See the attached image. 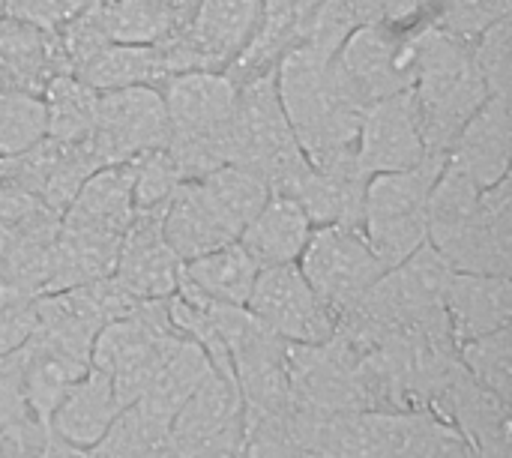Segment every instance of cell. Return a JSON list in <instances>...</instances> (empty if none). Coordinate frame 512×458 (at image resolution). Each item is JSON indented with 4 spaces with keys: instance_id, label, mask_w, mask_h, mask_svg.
Listing matches in <instances>:
<instances>
[{
    "instance_id": "26",
    "label": "cell",
    "mask_w": 512,
    "mask_h": 458,
    "mask_svg": "<svg viewBox=\"0 0 512 458\" xmlns=\"http://www.w3.org/2000/svg\"><path fill=\"white\" fill-rule=\"evenodd\" d=\"M198 0H99V18L111 42L153 45L186 27Z\"/></svg>"
},
{
    "instance_id": "22",
    "label": "cell",
    "mask_w": 512,
    "mask_h": 458,
    "mask_svg": "<svg viewBox=\"0 0 512 458\" xmlns=\"http://www.w3.org/2000/svg\"><path fill=\"white\" fill-rule=\"evenodd\" d=\"M312 228L315 225L291 195L273 192L267 204L255 213V219L240 231L237 243L246 249V255L255 261L258 270H267V267L297 264V258L303 255L312 237Z\"/></svg>"
},
{
    "instance_id": "43",
    "label": "cell",
    "mask_w": 512,
    "mask_h": 458,
    "mask_svg": "<svg viewBox=\"0 0 512 458\" xmlns=\"http://www.w3.org/2000/svg\"><path fill=\"white\" fill-rule=\"evenodd\" d=\"M6 246H9V228L0 222V258H3V252H6Z\"/></svg>"
},
{
    "instance_id": "30",
    "label": "cell",
    "mask_w": 512,
    "mask_h": 458,
    "mask_svg": "<svg viewBox=\"0 0 512 458\" xmlns=\"http://www.w3.org/2000/svg\"><path fill=\"white\" fill-rule=\"evenodd\" d=\"M51 438L27 405L18 348L0 357V458H27Z\"/></svg>"
},
{
    "instance_id": "20",
    "label": "cell",
    "mask_w": 512,
    "mask_h": 458,
    "mask_svg": "<svg viewBox=\"0 0 512 458\" xmlns=\"http://www.w3.org/2000/svg\"><path fill=\"white\" fill-rule=\"evenodd\" d=\"M183 63L168 39L153 45L108 42L81 72L93 90H120V87H162L171 75H180Z\"/></svg>"
},
{
    "instance_id": "14",
    "label": "cell",
    "mask_w": 512,
    "mask_h": 458,
    "mask_svg": "<svg viewBox=\"0 0 512 458\" xmlns=\"http://www.w3.org/2000/svg\"><path fill=\"white\" fill-rule=\"evenodd\" d=\"M429 159L411 90L372 102L357 132V165L366 177L408 171Z\"/></svg>"
},
{
    "instance_id": "24",
    "label": "cell",
    "mask_w": 512,
    "mask_h": 458,
    "mask_svg": "<svg viewBox=\"0 0 512 458\" xmlns=\"http://www.w3.org/2000/svg\"><path fill=\"white\" fill-rule=\"evenodd\" d=\"M123 411L111 381L90 366V372L75 381L66 396L57 402L51 411L48 429L57 441L75 447V450H90L114 423V417Z\"/></svg>"
},
{
    "instance_id": "19",
    "label": "cell",
    "mask_w": 512,
    "mask_h": 458,
    "mask_svg": "<svg viewBox=\"0 0 512 458\" xmlns=\"http://www.w3.org/2000/svg\"><path fill=\"white\" fill-rule=\"evenodd\" d=\"M444 312L456 339V348L510 327L512 282L510 276H483V273H456L450 276L444 294Z\"/></svg>"
},
{
    "instance_id": "1",
    "label": "cell",
    "mask_w": 512,
    "mask_h": 458,
    "mask_svg": "<svg viewBox=\"0 0 512 458\" xmlns=\"http://www.w3.org/2000/svg\"><path fill=\"white\" fill-rule=\"evenodd\" d=\"M291 132L312 168L357 162V132L366 105L342 84L333 54L309 42L294 45L273 69Z\"/></svg>"
},
{
    "instance_id": "13",
    "label": "cell",
    "mask_w": 512,
    "mask_h": 458,
    "mask_svg": "<svg viewBox=\"0 0 512 458\" xmlns=\"http://www.w3.org/2000/svg\"><path fill=\"white\" fill-rule=\"evenodd\" d=\"M264 18V0H198L192 18L174 33L192 69L225 72L252 42Z\"/></svg>"
},
{
    "instance_id": "18",
    "label": "cell",
    "mask_w": 512,
    "mask_h": 458,
    "mask_svg": "<svg viewBox=\"0 0 512 458\" xmlns=\"http://www.w3.org/2000/svg\"><path fill=\"white\" fill-rule=\"evenodd\" d=\"M243 420V399L231 372L213 369L204 384L180 405L168 429V450L177 458H192L225 429Z\"/></svg>"
},
{
    "instance_id": "36",
    "label": "cell",
    "mask_w": 512,
    "mask_h": 458,
    "mask_svg": "<svg viewBox=\"0 0 512 458\" xmlns=\"http://www.w3.org/2000/svg\"><path fill=\"white\" fill-rule=\"evenodd\" d=\"M123 165L129 168V177H132L135 210H162L168 198L174 195V189L183 183V174L165 147L147 150Z\"/></svg>"
},
{
    "instance_id": "46",
    "label": "cell",
    "mask_w": 512,
    "mask_h": 458,
    "mask_svg": "<svg viewBox=\"0 0 512 458\" xmlns=\"http://www.w3.org/2000/svg\"><path fill=\"white\" fill-rule=\"evenodd\" d=\"M0 84H6V81H3V78H0Z\"/></svg>"
},
{
    "instance_id": "35",
    "label": "cell",
    "mask_w": 512,
    "mask_h": 458,
    "mask_svg": "<svg viewBox=\"0 0 512 458\" xmlns=\"http://www.w3.org/2000/svg\"><path fill=\"white\" fill-rule=\"evenodd\" d=\"M45 138V102L39 93L0 84V159Z\"/></svg>"
},
{
    "instance_id": "3",
    "label": "cell",
    "mask_w": 512,
    "mask_h": 458,
    "mask_svg": "<svg viewBox=\"0 0 512 458\" xmlns=\"http://www.w3.org/2000/svg\"><path fill=\"white\" fill-rule=\"evenodd\" d=\"M168 114V144L183 180H198L228 162V123L237 84L225 72L195 69L171 75L162 87Z\"/></svg>"
},
{
    "instance_id": "11",
    "label": "cell",
    "mask_w": 512,
    "mask_h": 458,
    "mask_svg": "<svg viewBox=\"0 0 512 458\" xmlns=\"http://www.w3.org/2000/svg\"><path fill=\"white\" fill-rule=\"evenodd\" d=\"M288 384L291 399L306 408L327 414L366 411L357 357L336 336L324 345H288Z\"/></svg>"
},
{
    "instance_id": "25",
    "label": "cell",
    "mask_w": 512,
    "mask_h": 458,
    "mask_svg": "<svg viewBox=\"0 0 512 458\" xmlns=\"http://www.w3.org/2000/svg\"><path fill=\"white\" fill-rule=\"evenodd\" d=\"M135 216L132 201V177L126 165H102L96 168L84 186L78 189L75 201L63 213V225L99 231L111 237H123Z\"/></svg>"
},
{
    "instance_id": "12",
    "label": "cell",
    "mask_w": 512,
    "mask_h": 458,
    "mask_svg": "<svg viewBox=\"0 0 512 458\" xmlns=\"http://www.w3.org/2000/svg\"><path fill=\"white\" fill-rule=\"evenodd\" d=\"M456 273L510 276L512 273V189L510 177L480 192V210L459 231L432 243Z\"/></svg>"
},
{
    "instance_id": "41",
    "label": "cell",
    "mask_w": 512,
    "mask_h": 458,
    "mask_svg": "<svg viewBox=\"0 0 512 458\" xmlns=\"http://www.w3.org/2000/svg\"><path fill=\"white\" fill-rule=\"evenodd\" d=\"M33 300L15 306L9 312H0V357L15 351V348H21L24 339L33 333V327H36V306H33Z\"/></svg>"
},
{
    "instance_id": "9",
    "label": "cell",
    "mask_w": 512,
    "mask_h": 458,
    "mask_svg": "<svg viewBox=\"0 0 512 458\" xmlns=\"http://www.w3.org/2000/svg\"><path fill=\"white\" fill-rule=\"evenodd\" d=\"M99 165H123L168 144V114L159 87L99 90L96 123L84 141Z\"/></svg>"
},
{
    "instance_id": "4",
    "label": "cell",
    "mask_w": 512,
    "mask_h": 458,
    "mask_svg": "<svg viewBox=\"0 0 512 458\" xmlns=\"http://www.w3.org/2000/svg\"><path fill=\"white\" fill-rule=\"evenodd\" d=\"M228 162L261 174L273 192H288L309 168L282 111L273 72L237 84V102L228 123Z\"/></svg>"
},
{
    "instance_id": "34",
    "label": "cell",
    "mask_w": 512,
    "mask_h": 458,
    "mask_svg": "<svg viewBox=\"0 0 512 458\" xmlns=\"http://www.w3.org/2000/svg\"><path fill=\"white\" fill-rule=\"evenodd\" d=\"M459 363L465 366V372L486 387L489 393H495L501 402L512 405V333L510 327L495 330L489 336L471 339L465 345H459Z\"/></svg>"
},
{
    "instance_id": "2",
    "label": "cell",
    "mask_w": 512,
    "mask_h": 458,
    "mask_svg": "<svg viewBox=\"0 0 512 458\" xmlns=\"http://www.w3.org/2000/svg\"><path fill=\"white\" fill-rule=\"evenodd\" d=\"M489 96L492 93L474 63L471 39L456 36L432 21H420L411 99L429 156L447 159L456 132Z\"/></svg>"
},
{
    "instance_id": "7",
    "label": "cell",
    "mask_w": 512,
    "mask_h": 458,
    "mask_svg": "<svg viewBox=\"0 0 512 458\" xmlns=\"http://www.w3.org/2000/svg\"><path fill=\"white\" fill-rule=\"evenodd\" d=\"M417 27L357 24L339 45L333 66L360 105L369 108L378 99L411 90L417 75Z\"/></svg>"
},
{
    "instance_id": "33",
    "label": "cell",
    "mask_w": 512,
    "mask_h": 458,
    "mask_svg": "<svg viewBox=\"0 0 512 458\" xmlns=\"http://www.w3.org/2000/svg\"><path fill=\"white\" fill-rule=\"evenodd\" d=\"M168 429L171 423L147 411L141 402L126 405L108 432L87 450L90 458H147L156 450L168 447Z\"/></svg>"
},
{
    "instance_id": "44",
    "label": "cell",
    "mask_w": 512,
    "mask_h": 458,
    "mask_svg": "<svg viewBox=\"0 0 512 458\" xmlns=\"http://www.w3.org/2000/svg\"><path fill=\"white\" fill-rule=\"evenodd\" d=\"M147 458H177V456H174V453H171L168 447H162V450H156L153 456H147Z\"/></svg>"
},
{
    "instance_id": "17",
    "label": "cell",
    "mask_w": 512,
    "mask_h": 458,
    "mask_svg": "<svg viewBox=\"0 0 512 458\" xmlns=\"http://www.w3.org/2000/svg\"><path fill=\"white\" fill-rule=\"evenodd\" d=\"M510 156V96H489L456 132L447 150V162L471 177L480 189H489L510 177Z\"/></svg>"
},
{
    "instance_id": "40",
    "label": "cell",
    "mask_w": 512,
    "mask_h": 458,
    "mask_svg": "<svg viewBox=\"0 0 512 458\" xmlns=\"http://www.w3.org/2000/svg\"><path fill=\"white\" fill-rule=\"evenodd\" d=\"M357 24L411 27L423 21V0H348Z\"/></svg>"
},
{
    "instance_id": "32",
    "label": "cell",
    "mask_w": 512,
    "mask_h": 458,
    "mask_svg": "<svg viewBox=\"0 0 512 458\" xmlns=\"http://www.w3.org/2000/svg\"><path fill=\"white\" fill-rule=\"evenodd\" d=\"M45 102V135L60 144H84L96 123L99 90L78 75H57L42 90Z\"/></svg>"
},
{
    "instance_id": "16",
    "label": "cell",
    "mask_w": 512,
    "mask_h": 458,
    "mask_svg": "<svg viewBox=\"0 0 512 458\" xmlns=\"http://www.w3.org/2000/svg\"><path fill=\"white\" fill-rule=\"evenodd\" d=\"M180 267L162 237V210H135L120 240L114 282L135 300H165L177 291Z\"/></svg>"
},
{
    "instance_id": "37",
    "label": "cell",
    "mask_w": 512,
    "mask_h": 458,
    "mask_svg": "<svg viewBox=\"0 0 512 458\" xmlns=\"http://www.w3.org/2000/svg\"><path fill=\"white\" fill-rule=\"evenodd\" d=\"M102 168L99 159L93 156V150L87 144H63L48 180H45V189H42V201L54 210V213H66V207L75 201L78 189L84 186V180Z\"/></svg>"
},
{
    "instance_id": "8",
    "label": "cell",
    "mask_w": 512,
    "mask_h": 458,
    "mask_svg": "<svg viewBox=\"0 0 512 458\" xmlns=\"http://www.w3.org/2000/svg\"><path fill=\"white\" fill-rule=\"evenodd\" d=\"M300 273L339 318L384 276V264L354 225H318L297 258Z\"/></svg>"
},
{
    "instance_id": "31",
    "label": "cell",
    "mask_w": 512,
    "mask_h": 458,
    "mask_svg": "<svg viewBox=\"0 0 512 458\" xmlns=\"http://www.w3.org/2000/svg\"><path fill=\"white\" fill-rule=\"evenodd\" d=\"M213 372V363L207 357V351L195 342V339H180V345L165 357V363L159 366V372L153 375V381L147 384V390L141 393V405L147 411H153L162 420H174V414L180 411V405L204 384V378Z\"/></svg>"
},
{
    "instance_id": "10",
    "label": "cell",
    "mask_w": 512,
    "mask_h": 458,
    "mask_svg": "<svg viewBox=\"0 0 512 458\" xmlns=\"http://www.w3.org/2000/svg\"><path fill=\"white\" fill-rule=\"evenodd\" d=\"M246 309L288 345H324L336 333V315L297 264L258 270Z\"/></svg>"
},
{
    "instance_id": "21",
    "label": "cell",
    "mask_w": 512,
    "mask_h": 458,
    "mask_svg": "<svg viewBox=\"0 0 512 458\" xmlns=\"http://www.w3.org/2000/svg\"><path fill=\"white\" fill-rule=\"evenodd\" d=\"M366 174L357 162L339 165V168H306L288 192L309 222L318 225H354L360 228L363 219V195H366Z\"/></svg>"
},
{
    "instance_id": "38",
    "label": "cell",
    "mask_w": 512,
    "mask_h": 458,
    "mask_svg": "<svg viewBox=\"0 0 512 458\" xmlns=\"http://www.w3.org/2000/svg\"><path fill=\"white\" fill-rule=\"evenodd\" d=\"M510 33L512 21L510 15H507V18L489 24L483 33H477L471 39V51H474L477 72L486 81V87H489L492 96H510Z\"/></svg>"
},
{
    "instance_id": "23",
    "label": "cell",
    "mask_w": 512,
    "mask_h": 458,
    "mask_svg": "<svg viewBox=\"0 0 512 458\" xmlns=\"http://www.w3.org/2000/svg\"><path fill=\"white\" fill-rule=\"evenodd\" d=\"M63 72L69 69L57 33L0 15V78L6 84L42 96L48 81Z\"/></svg>"
},
{
    "instance_id": "5",
    "label": "cell",
    "mask_w": 512,
    "mask_h": 458,
    "mask_svg": "<svg viewBox=\"0 0 512 458\" xmlns=\"http://www.w3.org/2000/svg\"><path fill=\"white\" fill-rule=\"evenodd\" d=\"M186 339L174 318L168 297L165 300H138L129 315L108 321L90 348V366L102 372L120 405H132L141 399L165 357Z\"/></svg>"
},
{
    "instance_id": "6",
    "label": "cell",
    "mask_w": 512,
    "mask_h": 458,
    "mask_svg": "<svg viewBox=\"0 0 512 458\" xmlns=\"http://www.w3.org/2000/svg\"><path fill=\"white\" fill-rule=\"evenodd\" d=\"M441 168L444 156H429L417 168L372 174L366 180L360 231L387 270L402 264L426 243L429 192Z\"/></svg>"
},
{
    "instance_id": "29",
    "label": "cell",
    "mask_w": 512,
    "mask_h": 458,
    "mask_svg": "<svg viewBox=\"0 0 512 458\" xmlns=\"http://www.w3.org/2000/svg\"><path fill=\"white\" fill-rule=\"evenodd\" d=\"M258 267L246 255V249L231 240L207 255H198L180 267V282L195 288L201 297L231 306H246Z\"/></svg>"
},
{
    "instance_id": "42",
    "label": "cell",
    "mask_w": 512,
    "mask_h": 458,
    "mask_svg": "<svg viewBox=\"0 0 512 458\" xmlns=\"http://www.w3.org/2000/svg\"><path fill=\"white\" fill-rule=\"evenodd\" d=\"M27 300H33V297H27V294L18 288V282L0 267V312H9V309L21 306V303H27Z\"/></svg>"
},
{
    "instance_id": "39",
    "label": "cell",
    "mask_w": 512,
    "mask_h": 458,
    "mask_svg": "<svg viewBox=\"0 0 512 458\" xmlns=\"http://www.w3.org/2000/svg\"><path fill=\"white\" fill-rule=\"evenodd\" d=\"M96 0H3V12L6 18L33 24L39 30H60L72 15H78L84 6H90Z\"/></svg>"
},
{
    "instance_id": "15",
    "label": "cell",
    "mask_w": 512,
    "mask_h": 458,
    "mask_svg": "<svg viewBox=\"0 0 512 458\" xmlns=\"http://www.w3.org/2000/svg\"><path fill=\"white\" fill-rule=\"evenodd\" d=\"M432 414L450 423L477 458H512V405L480 387L465 366L441 390Z\"/></svg>"
},
{
    "instance_id": "28",
    "label": "cell",
    "mask_w": 512,
    "mask_h": 458,
    "mask_svg": "<svg viewBox=\"0 0 512 458\" xmlns=\"http://www.w3.org/2000/svg\"><path fill=\"white\" fill-rule=\"evenodd\" d=\"M162 237L180 264L231 243V234L216 222L195 180H183L162 207Z\"/></svg>"
},
{
    "instance_id": "27",
    "label": "cell",
    "mask_w": 512,
    "mask_h": 458,
    "mask_svg": "<svg viewBox=\"0 0 512 458\" xmlns=\"http://www.w3.org/2000/svg\"><path fill=\"white\" fill-rule=\"evenodd\" d=\"M195 186L204 204L210 207V213L216 216V222L231 234V240L240 237V231L255 219V213L273 195L270 183L261 174L234 162H225L210 174L198 177Z\"/></svg>"
},
{
    "instance_id": "45",
    "label": "cell",
    "mask_w": 512,
    "mask_h": 458,
    "mask_svg": "<svg viewBox=\"0 0 512 458\" xmlns=\"http://www.w3.org/2000/svg\"><path fill=\"white\" fill-rule=\"evenodd\" d=\"M0 12H3V0H0Z\"/></svg>"
}]
</instances>
